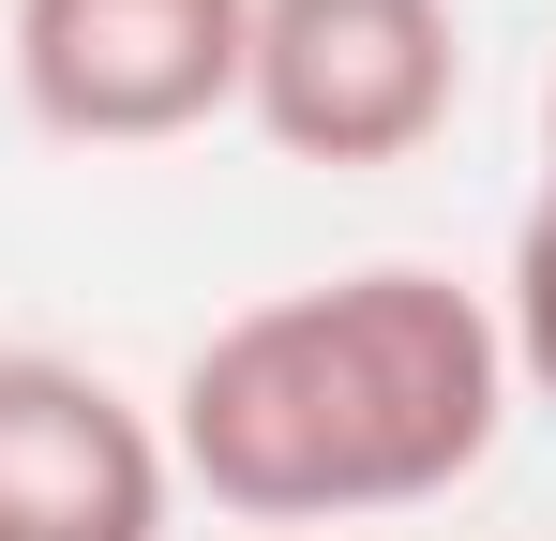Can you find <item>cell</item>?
I'll return each mask as SVG.
<instances>
[{
    "label": "cell",
    "mask_w": 556,
    "mask_h": 541,
    "mask_svg": "<svg viewBox=\"0 0 556 541\" xmlns=\"http://www.w3.org/2000/svg\"><path fill=\"white\" fill-rule=\"evenodd\" d=\"M166 437L91 361L0 347V541H166Z\"/></svg>",
    "instance_id": "obj_4"
},
{
    "label": "cell",
    "mask_w": 556,
    "mask_h": 541,
    "mask_svg": "<svg viewBox=\"0 0 556 541\" xmlns=\"http://www.w3.org/2000/svg\"><path fill=\"white\" fill-rule=\"evenodd\" d=\"M496 422H511L496 301L376 256L226 316L166 391V466L241 527H376L452 496Z\"/></svg>",
    "instance_id": "obj_1"
},
{
    "label": "cell",
    "mask_w": 556,
    "mask_h": 541,
    "mask_svg": "<svg viewBox=\"0 0 556 541\" xmlns=\"http://www.w3.org/2000/svg\"><path fill=\"white\" fill-rule=\"evenodd\" d=\"M542 136H556V90H542Z\"/></svg>",
    "instance_id": "obj_6"
},
{
    "label": "cell",
    "mask_w": 556,
    "mask_h": 541,
    "mask_svg": "<svg viewBox=\"0 0 556 541\" xmlns=\"http://www.w3.org/2000/svg\"><path fill=\"white\" fill-rule=\"evenodd\" d=\"M256 0H15V105L61 151H166L241 105Z\"/></svg>",
    "instance_id": "obj_3"
},
{
    "label": "cell",
    "mask_w": 556,
    "mask_h": 541,
    "mask_svg": "<svg viewBox=\"0 0 556 541\" xmlns=\"http://www.w3.org/2000/svg\"><path fill=\"white\" fill-rule=\"evenodd\" d=\"M466 90L452 0H256L241 121L301 166H406Z\"/></svg>",
    "instance_id": "obj_2"
},
{
    "label": "cell",
    "mask_w": 556,
    "mask_h": 541,
    "mask_svg": "<svg viewBox=\"0 0 556 541\" xmlns=\"http://www.w3.org/2000/svg\"><path fill=\"white\" fill-rule=\"evenodd\" d=\"M496 347H511V391H542V406H556V166H542V196H527V226H511Z\"/></svg>",
    "instance_id": "obj_5"
}]
</instances>
